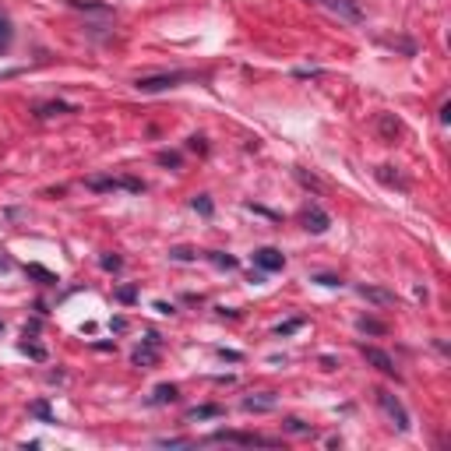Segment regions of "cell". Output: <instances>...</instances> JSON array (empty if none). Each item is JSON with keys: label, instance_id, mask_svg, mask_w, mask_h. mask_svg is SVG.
I'll list each match as a JSON object with an SVG mask.
<instances>
[{"label": "cell", "instance_id": "15", "mask_svg": "<svg viewBox=\"0 0 451 451\" xmlns=\"http://www.w3.org/2000/svg\"><path fill=\"white\" fill-rule=\"evenodd\" d=\"M29 275H32V279H39L43 286H53V282H60V279H57L53 272H46L43 265H29Z\"/></svg>", "mask_w": 451, "mask_h": 451}, {"label": "cell", "instance_id": "19", "mask_svg": "<svg viewBox=\"0 0 451 451\" xmlns=\"http://www.w3.org/2000/svg\"><path fill=\"white\" fill-rule=\"evenodd\" d=\"M57 113H71V106L67 103H50V106H39L36 110V117H57Z\"/></svg>", "mask_w": 451, "mask_h": 451}, {"label": "cell", "instance_id": "7", "mask_svg": "<svg viewBox=\"0 0 451 451\" xmlns=\"http://www.w3.org/2000/svg\"><path fill=\"white\" fill-rule=\"evenodd\" d=\"M159 349H162V339L152 332V335L145 339V346H141V349H134V367H145V370H148V367H155V363H159Z\"/></svg>", "mask_w": 451, "mask_h": 451}, {"label": "cell", "instance_id": "27", "mask_svg": "<svg viewBox=\"0 0 451 451\" xmlns=\"http://www.w3.org/2000/svg\"><path fill=\"white\" fill-rule=\"evenodd\" d=\"M159 166H173L176 169L180 166V155L176 152H159Z\"/></svg>", "mask_w": 451, "mask_h": 451}, {"label": "cell", "instance_id": "8", "mask_svg": "<svg viewBox=\"0 0 451 451\" xmlns=\"http://www.w3.org/2000/svg\"><path fill=\"white\" fill-rule=\"evenodd\" d=\"M254 265L261 272H282L286 268V254L275 251V247H261V251H254Z\"/></svg>", "mask_w": 451, "mask_h": 451}, {"label": "cell", "instance_id": "16", "mask_svg": "<svg viewBox=\"0 0 451 451\" xmlns=\"http://www.w3.org/2000/svg\"><path fill=\"white\" fill-rule=\"evenodd\" d=\"M208 258H211V265H218V268H237V265H240L233 254H222V251H208Z\"/></svg>", "mask_w": 451, "mask_h": 451}, {"label": "cell", "instance_id": "14", "mask_svg": "<svg viewBox=\"0 0 451 451\" xmlns=\"http://www.w3.org/2000/svg\"><path fill=\"white\" fill-rule=\"evenodd\" d=\"M356 328H360V332H370V335H384V332H388V325L377 321V318H360Z\"/></svg>", "mask_w": 451, "mask_h": 451}, {"label": "cell", "instance_id": "20", "mask_svg": "<svg viewBox=\"0 0 451 451\" xmlns=\"http://www.w3.org/2000/svg\"><path fill=\"white\" fill-rule=\"evenodd\" d=\"M286 430H289V433H303V437H311V433H314V426H311V423H303V419H296V416H293V419H286Z\"/></svg>", "mask_w": 451, "mask_h": 451}, {"label": "cell", "instance_id": "2", "mask_svg": "<svg viewBox=\"0 0 451 451\" xmlns=\"http://www.w3.org/2000/svg\"><path fill=\"white\" fill-rule=\"evenodd\" d=\"M89 187L92 190H131V194H141L145 180H138V176H92Z\"/></svg>", "mask_w": 451, "mask_h": 451}, {"label": "cell", "instance_id": "12", "mask_svg": "<svg viewBox=\"0 0 451 451\" xmlns=\"http://www.w3.org/2000/svg\"><path fill=\"white\" fill-rule=\"evenodd\" d=\"M218 416H226V409L222 405H215V402H208V405H194L190 412H187V419L194 423V419H218Z\"/></svg>", "mask_w": 451, "mask_h": 451}, {"label": "cell", "instance_id": "30", "mask_svg": "<svg viewBox=\"0 0 451 451\" xmlns=\"http://www.w3.org/2000/svg\"><path fill=\"white\" fill-rule=\"evenodd\" d=\"M110 328H113V332H127V318H113Z\"/></svg>", "mask_w": 451, "mask_h": 451}, {"label": "cell", "instance_id": "9", "mask_svg": "<svg viewBox=\"0 0 451 451\" xmlns=\"http://www.w3.org/2000/svg\"><path fill=\"white\" fill-rule=\"evenodd\" d=\"M303 226H307V233H325L328 226H332V218H328V211H325V208L311 204V208L303 211Z\"/></svg>", "mask_w": 451, "mask_h": 451}, {"label": "cell", "instance_id": "4", "mask_svg": "<svg viewBox=\"0 0 451 451\" xmlns=\"http://www.w3.org/2000/svg\"><path fill=\"white\" fill-rule=\"evenodd\" d=\"M211 440H230V444H244V447H254V444H261V447H275V444H279V440H272V437L237 433V430H215V433H211Z\"/></svg>", "mask_w": 451, "mask_h": 451}, {"label": "cell", "instance_id": "31", "mask_svg": "<svg viewBox=\"0 0 451 451\" xmlns=\"http://www.w3.org/2000/svg\"><path fill=\"white\" fill-rule=\"evenodd\" d=\"M218 356H226V360H233V363H237V360H244V356H240V353H233V349H218Z\"/></svg>", "mask_w": 451, "mask_h": 451}, {"label": "cell", "instance_id": "33", "mask_svg": "<svg viewBox=\"0 0 451 451\" xmlns=\"http://www.w3.org/2000/svg\"><path fill=\"white\" fill-rule=\"evenodd\" d=\"M8 268H11V258H8V254H0V272H8Z\"/></svg>", "mask_w": 451, "mask_h": 451}, {"label": "cell", "instance_id": "21", "mask_svg": "<svg viewBox=\"0 0 451 451\" xmlns=\"http://www.w3.org/2000/svg\"><path fill=\"white\" fill-rule=\"evenodd\" d=\"M32 416H39V419H43V423H57V419H53V412H50V405H46V402H32Z\"/></svg>", "mask_w": 451, "mask_h": 451}, {"label": "cell", "instance_id": "18", "mask_svg": "<svg viewBox=\"0 0 451 451\" xmlns=\"http://www.w3.org/2000/svg\"><path fill=\"white\" fill-rule=\"evenodd\" d=\"M190 208H194V211H201L204 218H208V215L215 211V204H211V197H208V194H197V197L190 201Z\"/></svg>", "mask_w": 451, "mask_h": 451}, {"label": "cell", "instance_id": "22", "mask_svg": "<svg viewBox=\"0 0 451 451\" xmlns=\"http://www.w3.org/2000/svg\"><path fill=\"white\" fill-rule=\"evenodd\" d=\"M169 258H173V261H194V258H197V251H190V247H173V251H169Z\"/></svg>", "mask_w": 451, "mask_h": 451}, {"label": "cell", "instance_id": "1", "mask_svg": "<svg viewBox=\"0 0 451 451\" xmlns=\"http://www.w3.org/2000/svg\"><path fill=\"white\" fill-rule=\"evenodd\" d=\"M183 81H197V71H169V74H148V78H138L134 89L138 92H166V89H176Z\"/></svg>", "mask_w": 451, "mask_h": 451}, {"label": "cell", "instance_id": "11", "mask_svg": "<svg viewBox=\"0 0 451 451\" xmlns=\"http://www.w3.org/2000/svg\"><path fill=\"white\" fill-rule=\"evenodd\" d=\"M360 296L377 303V307H391L395 303V293L391 289H381V286H360Z\"/></svg>", "mask_w": 451, "mask_h": 451}, {"label": "cell", "instance_id": "24", "mask_svg": "<svg viewBox=\"0 0 451 451\" xmlns=\"http://www.w3.org/2000/svg\"><path fill=\"white\" fill-rule=\"evenodd\" d=\"M296 328H303V318H293V321H286V325H279V328H275V335L282 339V335H293Z\"/></svg>", "mask_w": 451, "mask_h": 451}, {"label": "cell", "instance_id": "6", "mask_svg": "<svg viewBox=\"0 0 451 451\" xmlns=\"http://www.w3.org/2000/svg\"><path fill=\"white\" fill-rule=\"evenodd\" d=\"M360 353H363V360L370 363V367H377L381 374H388V377H395L398 381V370H395V360L384 353V349H377V346H360Z\"/></svg>", "mask_w": 451, "mask_h": 451}, {"label": "cell", "instance_id": "17", "mask_svg": "<svg viewBox=\"0 0 451 451\" xmlns=\"http://www.w3.org/2000/svg\"><path fill=\"white\" fill-rule=\"evenodd\" d=\"M11 36H15V29H11V22L0 15V53H4L8 46H11Z\"/></svg>", "mask_w": 451, "mask_h": 451}, {"label": "cell", "instance_id": "29", "mask_svg": "<svg viewBox=\"0 0 451 451\" xmlns=\"http://www.w3.org/2000/svg\"><path fill=\"white\" fill-rule=\"evenodd\" d=\"M314 282H321V286H342V279H335V275H318Z\"/></svg>", "mask_w": 451, "mask_h": 451}, {"label": "cell", "instance_id": "10", "mask_svg": "<svg viewBox=\"0 0 451 451\" xmlns=\"http://www.w3.org/2000/svg\"><path fill=\"white\" fill-rule=\"evenodd\" d=\"M275 402H279V398H275L272 391H258V395H247V398H244V409H247V412H272Z\"/></svg>", "mask_w": 451, "mask_h": 451}, {"label": "cell", "instance_id": "25", "mask_svg": "<svg viewBox=\"0 0 451 451\" xmlns=\"http://www.w3.org/2000/svg\"><path fill=\"white\" fill-rule=\"evenodd\" d=\"M22 353H29L32 360H46V349H43V346H36V342H29V339L22 342Z\"/></svg>", "mask_w": 451, "mask_h": 451}, {"label": "cell", "instance_id": "32", "mask_svg": "<svg viewBox=\"0 0 451 451\" xmlns=\"http://www.w3.org/2000/svg\"><path fill=\"white\" fill-rule=\"evenodd\" d=\"M190 148L194 152H204V138H190Z\"/></svg>", "mask_w": 451, "mask_h": 451}, {"label": "cell", "instance_id": "26", "mask_svg": "<svg viewBox=\"0 0 451 451\" xmlns=\"http://www.w3.org/2000/svg\"><path fill=\"white\" fill-rule=\"evenodd\" d=\"M99 265H103V268H106V272H117V268H120V265H124V261H120V258H117V254H103V258H99Z\"/></svg>", "mask_w": 451, "mask_h": 451}, {"label": "cell", "instance_id": "5", "mask_svg": "<svg viewBox=\"0 0 451 451\" xmlns=\"http://www.w3.org/2000/svg\"><path fill=\"white\" fill-rule=\"evenodd\" d=\"M311 4H321V8H328L332 15H339L346 22H363V11H360L356 0H311Z\"/></svg>", "mask_w": 451, "mask_h": 451}, {"label": "cell", "instance_id": "28", "mask_svg": "<svg viewBox=\"0 0 451 451\" xmlns=\"http://www.w3.org/2000/svg\"><path fill=\"white\" fill-rule=\"evenodd\" d=\"M159 444H162V447H187L190 440H187V437H162Z\"/></svg>", "mask_w": 451, "mask_h": 451}, {"label": "cell", "instance_id": "13", "mask_svg": "<svg viewBox=\"0 0 451 451\" xmlns=\"http://www.w3.org/2000/svg\"><path fill=\"white\" fill-rule=\"evenodd\" d=\"M180 398V391H176V384H159L155 391H152V398H148V405H166V402H176Z\"/></svg>", "mask_w": 451, "mask_h": 451}, {"label": "cell", "instance_id": "34", "mask_svg": "<svg viewBox=\"0 0 451 451\" xmlns=\"http://www.w3.org/2000/svg\"><path fill=\"white\" fill-rule=\"evenodd\" d=\"M0 332H4V321H0Z\"/></svg>", "mask_w": 451, "mask_h": 451}, {"label": "cell", "instance_id": "3", "mask_svg": "<svg viewBox=\"0 0 451 451\" xmlns=\"http://www.w3.org/2000/svg\"><path fill=\"white\" fill-rule=\"evenodd\" d=\"M377 402H381V409L388 412V419H391L398 430H409V412H405V405H402L391 391H377Z\"/></svg>", "mask_w": 451, "mask_h": 451}, {"label": "cell", "instance_id": "23", "mask_svg": "<svg viewBox=\"0 0 451 451\" xmlns=\"http://www.w3.org/2000/svg\"><path fill=\"white\" fill-rule=\"evenodd\" d=\"M117 300H120V303H134V300H138V286H120V289H117Z\"/></svg>", "mask_w": 451, "mask_h": 451}]
</instances>
